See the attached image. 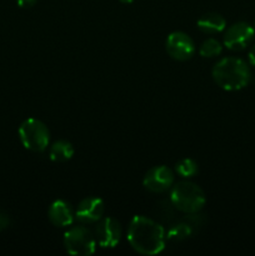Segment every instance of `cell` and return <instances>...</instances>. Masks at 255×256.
Masks as SVG:
<instances>
[{"label": "cell", "mask_w": 255, "mask_h": 256, "mask_svg": "<svg viewBox=\"0 0 255 256\" xmlns=\"http://www.w3.org/2000/svg\"><path fill=\"white\" fill-rule=\"evenodd\" d=\"M122 2H124V4H130V2H132L134 0H120Z\"/></svg>", "instance_id": "cell-20"}, {"label": "cell", "mask_w": 255, "mask_h": 256, "mask_svg": "<svg viewBox=\"0 0 255 256\" xmlns=\"http://www.w3.org/2000/svg\"><path fill=\"white\" fill-rule=\"evenodd\" d=\"M192 224L188 220H184V222H180L172 225V228L166 232V239L172 240V242H182V240H185L189 236H192Z\"/></svg>", "instance_id": "cell-14"}, {"label": "cell", "mask_w": 255, "mask_h": 256, "mask_svg": "<svg viewBox=\"0 0 255 256\" xmlns=\"http://www.w3.org/2000/svg\"><path fill=\"white\" fill-rule=\"evenodd\" d=\"M196 24L198 28L205 34L222 32L226 26V22H225L224 16L218 14V12H206V14L202 15Z\"/></svg>", "instance_id": "cell-12"}, {"label": "cell", "mask_w": 255, "mask_h": 256, "mask_svg": "<svg viewBox=\"0 0 255 256\" xmlns=\"http://www.w3.org/2000/svg\"><path fill=\"white\" fill-rule=\"evenodd\" d=\"M142 185L149 192L162 194L172 189L174 185V172L165 165L154 166L145 174Z\"/></svg>", "instance_id": "cell-9"}, {"label": "cell", "mask_w": 255, "mask_h": 256, "mask_svg": "<svg viewBox=\"0 0 255 256\" xmlns=\"http://www.w3.org/2000/svg\"><path fill=\"white\" fill-rule=\"evenodd\" d=\"M255 30L249 22H238L226 29L224 34V45L230 50L239 52L252 42Z\"/></svg>", "instance_id": "cell-8"}, {"label": "cell", "mask_w": 255, "mask_h": 256, "mask_svg": "<svg viewBox=\"0 0 255 256\" xmlns=\"http://www.w3.org/2000/svg\"><path fill=\"white\" fill-rule=\"evenodd\" d=\"M19 138L25 149L42 152L46 150L49 145L50 132L44 122L34 118H29L20 125Z\"/></svg>", "instance_id": "cell-4"}, {"label": "cell", "mask_w": 255, "mask_h": 256, "mask_svg": "<svg viewBox=\"0 0 255 256\" xmlns=\"http://www.w3.org/2000/svg\"><path fill=\"white\" fill-rule=\"evenodd\" d=\"M105 212V205L100 198L88 196L78 204L75 218L82 224L98 222Z\"/></svg>", "instance_id": "cell-10"}, {"label": "cell", "mask_w": 255, "mask_h": 256, "mask_svg": "<svg viewBox=\"0 0 255 256\" xmlns=\"http://www.w3.org/2000/svg\"><path fill=\"white\" fill-rule=\"evenodd\" d=\"M165 48L170 58L178 62H186L192 59L195 52L194 40L184 32H174L169 34Z\"/></svg>", "instance_id": "cell-7"}, {"label": "cell", "mask_w": 255, "mask_h": 256, "mask_svg": "<svg viewBox=\"0 0 255 256\" xmlns=\"http://www.w3.org/2000/svg\"><path fill=\"white\" fill-rule=\"evenodd\" d=\"M166 232L162 224L150 218L136 215L128 228V242L142 255H156L164 250Z\"/></svg>", "instance_id": "cell-1"}, {"label": "cell", "mask_w": 255, "mask_h": 256, "mask_svg": "<svg viewBox=\"0 0 255 256\" xmlns=\"http://www.w3.org/2000/svg\"><path fill=\"white\" fill-rule=\"evenodd\" d=\"M74 155V146L66 140H59L52 145L49 150V156L55 162H65Z\"/></svg>", "instance_id": "cell-13"}, {"label": "cell", "mask_w": 255, "mask_h": 256, "mask_svg": "<svg viewBox=\"0 0 255 256\" xmlns=\"http://www.w3.org/2000/svg\"><path fill=\"white\" fill-rule=\"evenodd\" d=\"M48 218L50 222L56 228H66L74 222L75 212H72V205L65 200H55L49 208Z\"/></svg>", "instance_id": "cell-11"}, {"label": "cell", "mask_w": 255, "mask_h": 256, "mask_svg": "<svg viewBox=\"0 0 255 256\" xmlns=\"http://www.w3.org/2000/svg\"><path fill=\"white\" fill-rule=\"evenodd\" d=\"M64 245L70 255L89 256L96 249L94 234L85 226H72L64 234Z\"/></svg>", "instance_id": "cell-5"}, {"label": "cell", "mask_w": 255, "mask_h": 256, "mask_svg": "<svg viewBox=\"0 0 255 256\" xmlns=\"http://www.w3.org/2000/svg\"><path fill=\"white\" fill-rule=\"evenodd\" d=\"M175 172L182 178H192L198 174L199 168L195 160L192 159H182L175 165Z\"/></svg>", "instance_id": "cell-16"}, {"label": "cell", "mask_w": 255, "mask_h": 256, "mask_svg": "<svg viewBox=\"0 0 255 256\" xmlns=\"http://www.w3.org/2000/svg\"><path fill=\"white\" fill-rule=\"evenodd\" d=\"M250 69L244 60L229 56L219 60L212 68V79L222 89L236 92L250 82Z\"/></svg>", "instance_id": "cell-2"}, {"label": "cell", "mask_w": 255, "mask_h": 256, "mask_svg": "<svg viewBox=\"0 0 255 256\" xmlns=\"http://www.w3.org/2000/svg\"><path fill=\"white\" fill-rule=\"evenodd\" d=\"M9 224H10V219L9 216H8V214H5L4 212L0 210V232L6 229V228L9 226Z\"/></svg>", "instance_id": "cell-17"}, {"label": "cell", "mask_w": 255, "mask_h": 256, "mask_svg": "<svg viewBox=\"0 0 255 256\" xmlns=\"http://www.w3.org/2000/svg\"><path fill=\"white\" fill-rule=\"evenodd\" d=\"M122 235V225L114 218H104V219L102 218L94 232L96 242L102 249H112L116 246L120 242Z\"/></svg>", "instance_id": "cell-6"}, {"label": "cell", "mask_w": 255, "mask_h": 256, "mask_svg": "<svg viewBox=\"0 0 255 256\" xmlns=\"http://www.w3.org/2000/svg\"><path fill=\"white\" fill-rule=\"evenodd\" d=\"M248 56H249L250 64L254 65V66H255V45H252V49L249 50V55H248Z\"/></svg>", "instance_id": "cell-19"}, {"label": "cell", "mask_w": 255, "mask_h": 256, "mask_svg": "<svg viewBox=\"0 0 255 256\" xmlns=\"http://www.w3.org/2000/svg\"><path fill=\"white\" fill-rule=\"evenodd\" d=\"M20 8H32L36 2V0H16Z\"/></svg>", "instance_id": "cell-18"}, {"label": "cell", "mask_w": 255, "mask_h": 256, "mask_svg": "<svg viewBox=\"0 0 255 256\" xmlns=\"http://www.w3.org/2000/svg\"><path fill=\"white\" fill-rule=\"evenodd\" d=\"M170 190V202L178 212L189 215L196 214L206 202L204 190L192 182H179Z\"/></svg>", "instance_id": "cell-3"}, {"label": "cell", "mask_w": 255, "mask_h": 256, "mask_svg": "<svg viewBox=\"0 0 255 256\" xmlns=\"http://www.w3.org/2000/svg\"><path fill=\"white\" fill-rule=\"evenodd\" d=\"M222 52V46L219 40L214 38H209L200 45L199 52L202 58H215L219 56Z\"/></svg>", "instance_id": "cell-15"}]
</instances>
